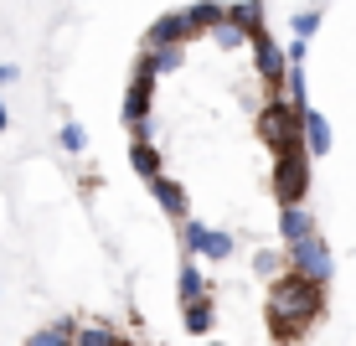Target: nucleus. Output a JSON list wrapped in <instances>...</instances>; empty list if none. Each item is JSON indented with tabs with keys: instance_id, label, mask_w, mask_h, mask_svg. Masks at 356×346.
<instances>
[{
	"instance_id": "obj_23",
	"label": "nucleus",
	"mask_w": 356,
	"mask_h": 346,
	"mask_svg": "<svg viewBox=\"0 0 356 346\" xmlns=\"http://www.w3.org/2000/svg\"><path fill=\"white\" fill-rule=\"evenodd\" d=\"M10 129V114H6V98H0V134Z\"/></svg>"
},
{
	"instance_id": "obj_11",
	"label": "nucleus",
	"mask_w": 356,
	"mask_h": 346,
	"mask_svg": "<svg viewBox=\"0 0 356 346\" xmlns=\"http://www.w3.org/2000/svg\"><path fill=\"white\" fill-rule=\"evenodd\" d=\"M78 326H83L78 315H57V320H47V326H36L31 336H26V346H72Z\"/></svg>"
},
{
	"instance_id": "obj_7",
	"label": "nucleus",
	"mask_w": 356,
	"mask_h": 346,
	"mask_svg": "<svg viewBox=\"0 0 356 346\" xmlns=\"http://www.w3.org/2000/svg\"><path fill=\"white\" fill-rule=\"evenodd\" d=\"M310 233H321V222H315L310 217V207H279V243H284V249H289V243H300V238H310Z\"/></svg>"
},
{
	"instance_id": "obj_19",
	"label": "nucleus",
	"mask_w": 356,
	"mask_h": 346,
	"mask_svg": "<svg viewBox=\"0 0 356 346\" xmlns=\"http://www.w3.org/2000/svg\"><path fill=\"white\" fill-rule=\"evenodd\" d=\"M253 274H259L264 284L279 279V274H284V253H279V249H259V253H253Z\"/></svg>"
},
{
	"instance_id": "obj_17",
	"label": "nucleus",
	"mask_w": 356,
	"mask_h": 346,
	"mask_svg": "<svg viewBox=\"0 0 356 346\" xmlns=\"http://www.w3.org/2000/svg\"><path fill=\"white\" fill-rule=\"evenodd\" d=\"M165 42H181V47H186V26H181V10H176V16H161L150 31H145V47H165Z\"/></svg>"
},
{
	"instance_id": "obj_10",
	"label": "nucleus",
	"mask_w": 356,
	"mask_h": 346,
	"mask_svg": "<svg viewBox=\"0 0 356 346\" xmlns=\"http://www.w3.org/2000/svg\"><path fill=\"white\" fill-rule=\"evenodd\" d=\"M181 63H186V47L181 42H165V47H145L140 52V68L145 72H155V78H170Z\"/></svg>"
},
{
	"instance_id": "obj_15",
	"label": "nucleus",
	"mask_w": 356,
	"mask_h": 346,
	"mask_svg": "<svg viewBox=\"0 0 356 346\" xmlns=\"http://www.w3.org/2000/svg\"><path fill=\"white\" fill-rule=\"evenodd\" d=\"M222 16H227L238 31H248V36H253V31H264V0H232Z\"/></svg>"
},
{
	"instance_id": "obj_16",
	"label": "nucleus",
	"mask_w": 356,
	"mask_h": 346,
	"mask_svg": "<svg viewBox=\"0 0 356 346\" xmlns=\"http://www.w3.org/2000/svg\"><path fill=\"white\" fill-rule=\"evenodd\" d=\"M129 171H134L140 181H155V176H161V150H155L150 140H145V145H129Z\"/></svg>"
},
{
	"instance_id": "obj_2",
	"label": "nucleus",
	"mask_w": 356,
	"mask_h": 346,
	"mask_svg": "<svg viewBox=\"0 0 356 346\" xmlns=\"http://www.w3.org/2000/svg\"><path fill=\"white\" fill-rule=\"evenodd\" d=\"M305 196H310V155H305V145H284V150H274V202L300 207Z\"/></svg>"
},
{
	"instance_id": "obj_1",
	"label": "nucleus",
	"mask_w": 356,
	"mask_h": 346,
	"mask_svg": "<svg viewBox=\"0 0 356 346\" xmlns=\"http://www.w3.org/2000/svg\"><path fill=\"white\" fill-rule=\"evenodd\" d=\"M264 310H268V331H274L279 346H300L305 336H310V326L325 315V284L300 279V274L284 269L279 279H268Z\"/></svg>"
},
{
	"instance_id": "obj_21",
	"label": "nucleus",
	"mask_w": 356,
	"mask_h": 346,
	"mask_svg": "<svg viewBox=\"0 0 356 346\" xmlns=\"http://www.w3.org/2000/svg\"><path fill=\"white\" fill-rule=\"evenodd\" d=\"M321 21H325V16H321V6H315V10H300V16L289 21V31L300 36V42H310V36L321 31Z\"/></svg>"
},
{
	"instance_id": "obj_8",
	"label": "nucleus",
	"mask_w": 356,
	"mask_h": 346,
	"mask_svg": "<svg viewBox=\"0 0 356 346\" xmlns=\"http://www.w3.org/2000/svg\"><path fill=\"white\" fill-rule=\"evenodd\" d=\"M300 140H305V155H325L330 150V119L321 114V109H305L300 114Z\"/></svg>"
},
{
	"instance_id": "obj_12",
	"label": "nucleus",
	"mask_w": 356,
	"mask_h": 346,
	"mask_svg": "<svg viewBox=\"0 0 356 346\" xmlns=\"http://www.w3.org/2000/svg\"><path fill=\"white\" fill-rule=\"evenodd\" d=\"M119 341H124V331H119L114 320H104V315H98V320H83L78 336H72V346H119Z\"/></svg>"
},
{
	"instance_id": "obj_4",
	"label": "nucleus",
	"mask_w": 356,
	"mask_h": 346,
	"mask_svg": "<svg viewBox=\"0 0 356 346\" xmlns=\"http://www.w3.org/2000/svg\"><path fill=\"white\" fill-rule=\"evenodd\" d=\"M181 249H186L191 258H207V264H227L238 243H232L227 228H207V222L186 217V222H181Z\"/></svg>"
},
{
	"instance_id": "obj_13",
	"label": "nucleus",
	"mask_w": 356,
	"mask_h": 346,
	"mask_svg": "<svg viewBox=\"0 0 356 346\" xmlns=\"http://www.w3.org/2000/svg\"><path fill=\"white\" fill-rule=\"evenodd\" d=\"M176 294H181V305H191V300H202V294H207V274L196 269L191 253L176 264Z\"/></svg>"
},
{
	"instance_id": "obj_22",
	"label": "nucleus",
	"mask_w": 356,
	"mask_h": 346,
	"mask_svg": "<svg viewBox=\"0 0 356 346\" xmlns=\"http://www.w3.org/2000/svg\"><path fill=\"white\" fill-rule=\"evenodd\" d=\"M6 83H16V68H10V63H0V88H6Z\"/></svg>"
},
{
	"instance_id": "obj_18",
	"label": "nucleus",
	"mask_w": 356,
	"mask_h": 346,
	"mask_svg": "<svg viewBox=\"0 0 356 346\" xmlns=\"http://www.w3.org/2000/svg\"><path fill=\"white\" fill-rule=\"evenodd\" d=\"M207 36H212V42L217 47H222V52H243V47H248V31H238V26H232V21L222 16V21H217V26L212 31H207Z\"/></svg>"
},
{
	"instance_id": "obj_14",
	"label": "nucleus",
	"mask_w": 356,
	"mask_h": 346,
	"mask_svg": "<svg viewBox=\"0 0 356 346\" xmlns=\"http://www.w3.org/2000/svg\"><path fill=\"white\" fill-rule=\"evenodd\" d=\"M181 326H186L191 336H207V331L217 326V305H212V294H202V300L181 305Z\"/></svg>"
},
{
	"instance_id": "obj_24",
	"label": "nucleus",
	"mask_w": 356,
	"mask_h": 346,
	"mask_svg": "<svg viewBox=\"0 0 356 346\" xmlns=\"http://www.w3.org/2000/svg\"><path fill=\"white\" fill-rule=\"evenodd\" d=\"M119 346H145V341H129V336H124V341H119Z\"/></svg>"
},
{
	"instance_id": "obj_25",
	"label": "nucleus",
	"mask_w": 356,
	"mask_h": 346,
	"mask_svg": "<svg viewBox=\"0 0 356 346\" xmlns=\"http://www.w3.org/2000/svg\"><path fill=\"white\" fill-rule=\"evenodd\" d=\"M202 346H222V341H202Z\"/></svg>"
},
{
	"instance_id": "obj_3",
	"label": "nucleus",
	"mask_w": 356,
	"mask_h": 346,
	"mask_svg": "<svg viewBox=\"0 0 356 346\" xmlns=\"http://www.w3.org/2000/svg\"><path fill=\"white\" fill-rule=\"evenodd\" d=\"M284 269L300 274V279L330 284V274H336V253H330V243L321 238V233H310V238H300V243L284 249Z\"/></svg>"
},
{
	"instance_id": "obj_9",
	"label": "nucleus",
	"mask_w": 356,
	"mask_h": 346,
	"mask_svg": "<svg viewBox=\"0 0 356 346\" xmlns=\"http://www.w3.org/2000/svg\"><path fill=\"white\" fill-rule=\"evenodd\" d=\"M222 0H196V6H186V10H181V26H186V42H191V36H207V31H212L217 26V21H222Z\"/></svg>"
},
{
	"instance_id": "obj_20",
	"label": "nucleus",
	"mask_w": 356,
	"mask_h": 346,
	"mask_svg": "<svg viewBox=\"0 0 356 346\" xmlns=\"http://www.w3.org/2000/svg\"><path fill=\"white\" fill-rule=\"evenodd\" d=\"M57 145H63L67 155H83V150H88V129H83L78 119H67V125L57 129Z\"/></svg>"
},
{
	"instance_id": "obj_5",
	"label": "nucleus",
	"mask_w": 356,
	"mask_h": 346,
	"mask_svg": "<svg viewBox=\"0 0 356 346\" xmlns=\"http://www.w3.org/2000/svg\"><path fill=\"white\" fill-rule=\"evenodd\" d=\"M248 52H253V72H259L264 93H284V72H289V63H284V52H279V42L268 36V26L248 36Z\"/></svg>"
},
{
	"instance_id": "obj_6",
	"label": "nucleus",
	"mask_w": 356,
	"mask_h": 346,
	"mask_svg": "<svg viewBox=\"0 0 356 346\" xmlns=\"http://www.w3.org/2000/svg\"><path fill=\"white\" fill-rule=\"evenodd\" d=\"M145 187H150V196H155V207H161V212L170 217V222H186L191 217V196H186V187H181L176 176H155V181H145Z\"/></svg>"
}]
</instances>
